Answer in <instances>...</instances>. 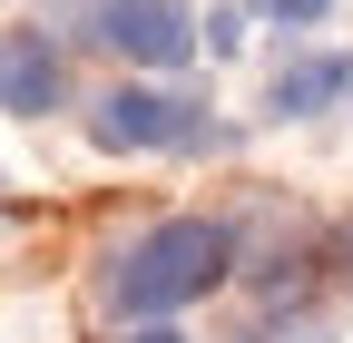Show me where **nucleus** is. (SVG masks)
<instances>
[{"label": "nucleus", "instance_id": "7", "mask_svg": "<svg viewBox=\"0 0 353 343\" xmlns=\"http://www.w3.org/2000/svg\"><path fill=\"white\" fill-rule=\"evenodd\" d=\"M128 343H187V333H167V324H138V333H128Z\"/></svg>", "mask_w": 353, "mask_h": 343}, {"label": "nucleus", "instance_id": "1", "mask_svg": "<svg viewBox=\"0 0 353 343\" xmlns=\"http://www.w3.org/2000/svg\"><path fill=\"white\" fill-rule=\"evenodd\" d=\"M226 265H236V226L167 216V226H148L138 245H128V265L108 275V294H118V314L157 324V314H176V304H206V294L226 284Z\"/></svg>", "mask_w": 353, "mask_h": 343}, {"label": "nucleus", "instance_id": "3", "mask_svg": "<svg viewBox=\"0 0 353 343\" xmlns=\"http://www.w3.org/2000/svg\"><path fill=\"white\" fill-rule=\"evenodd\" d=\"M88 138H99L108 157H138V147H196L206 138V118H196V98H176V89H118L88 108Z\"/></svg>", "mask_w": 353, "mask_h": 343}, {"label": "nucleus", "instance_id": "5", "mask_svg": "<svg viewBox=\"0 0 353 343\" xmlns=\"http://www.w3.org/2000/svg\"><path fill=\"white\" fill-rule=\"evenodd\" d=\"M324 98H353V69H343V59H285L275 89H265V108H275V118H314Z\"/></svg>", "mask_w": 353, "mask_h": 343}, {"label": "nucleus", "instance_id": "4", "mask_svg": "<svg viewBox=\"0 0 353 343\" xmlns=\"http://www.w3.org/2000/svg\"><path fill=\"white\" fill-rule=\"evenodd\" d=\"M69 98V50L50 30H0V108L10 118H50Z\"/></svg>", "mask_w": 353, "mask_h": 343}, {"label": "nucleus", "instance_id": "6", "mask_svg": "<svg viewBox=\"0 0 353 343\" xmlns=\"http://www.w3.org/2000/svg\"><path fill=\"white\" fill-rule=\"evenodd\" d=\"M265 10H275V20H294V30H314V20L334 10V0H265Z\"/></svg>", "mask_w": 353, "mask_h": 343}, {"label": "nucleus", "instance_id": "2", "mask_svg": "<svg viewBox=\"0 0 353 343\" xmlns=\"http://www.w3.org/2000/svg\"><path fill=\"white\" fill-rule=\"evenodd\" d=\"M88 39L118 50L128 69H187L206 20L187 10V0H88Z\"/></svg>", "mask_w": 353, "mask_h": 343}, {"label": "nucleus", "instance_id": "8", "mask_svg": "<svg viewBox=\"0 0 353 343\" xmlns=\"http://www.w3.org/2000/svg\"><path fill=\"white\" fill-rule=\"evenodd\" d=\"M343 255H353V236H343Z\"/></svg>", "mask_w": 353, "mask_h": 343}]
</instances>
